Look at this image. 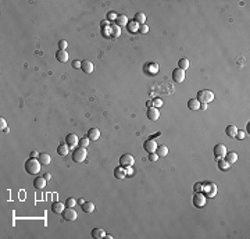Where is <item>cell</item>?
<instances>
[{"instance_id":"obj_18","label":"cell","mask_w":250,"mask_h":239,"mask_svg":"<svg viewBox=\"0 0 250 239\" xmlns=\"http://www.w3.org/2000/svg\"><path fill=\"white\" fill-rule=\"evenodd\" d=\"M34 186L36 189H43L46 186V178L44 177H36L34 179Z\"/></svg>"},{"instance_id":"obj_49","label":"cell","mask_w":250,"mask_h":239,"mask_svg":"<svg viewBox=\"0 0 250 239\" xmlns=\"http://www.w3.org/2000/svg\"><path fill=\"white\" fill-rule=\"evenodd\" d=\"M146 106H147L149 109H150V107H153V102H147V103H146Z\"/></svg>"},{"instance_id":"obj_17","label":"cell","mask_w":250,"mask_h":239,"mask_svg":"<svg viewBox=\"0 0 250 239\" xmlns=\"http://www.w3.org/2000/svg\"><path fill=\"white\" fill-rule=\"evenodd\" d=\"M92 238L103 239V238H106V231L103 228H93L92 229Z\"/></svg>"},{"instance_id":"obj_30","label":"cell","mask_w":250,"mask_h":239,"mask_svg":"<svg viewBox=\"0 0 250 239\" xmlns=\"http://www.w3.org/2000/svg\"><path fill=\"white\" fill-rule=\"evenodd\" d=\"M229 167H231V164H229L227 160H224V159H220V160H218V168H220L221 171L229 170Z\"/></svg>"},{"instance_id":"obj_51","label":"cell","mask_w":250,"mask_h":239,"mask_svg":"<svg viewBox=\"0 0 250 239\" xmlns=\"http://www.w3.org/2000/svg\"><path fill=\"white\" fill-rule=\"evenodd\" d=\"M247 134H250V122H247Z\"/></svg>"},{"instance_id":"obj_7","label":"cell","mask_w":250,"mask_h":239,"mask_svg":"<svg viewBox=\"0 0 250 239\" xmlns=\"http://www.w3.org/2000/svg\"><path fill=\"white\" fill-rule=\"evenodd\" d=\"M225 154H227V147H225V145L218 143V145H216V146H214V156H216L217 160L224 159V157H225Z\"/></svg>"},{"instance_id":"obj_45","label":"cell","mask_w":250,"mask_h":239,"mask_svg":"<svg viewBox=\"0 0 250 239\" xmlns=\"http://www.w3.org/2000/svg\"><path fill=\"white\" fill-rule=\"evenodd\" d=\"M125 171H127V175L128 177H131L133 174V170H132V167H127V168H125Z\"/></svg>"},{"instance_id":"obj_41","label":"cell","mask_w":250,"mask_h":239,"mask_svg":"<svg viewBox=\"0 0 250 239\" xmlns=\"http://www.w3.org/2000/svg\"><path fill=\"white\" fill-rule=\"evenodd\" d=\"M0 127H2V131H4L6 128H7V124H6V120L4 118H0Z\"/></svg>"},{"instance_id":"obj_29","label":"cell","mask_w":250,"mask_h":239,"mask_svg":"<svg viewBox=\"0 0 250 239\" xmlns=\"http://www.w3.org/2000/svg\"><path fill=\"white\" fill-rule=\"evenodd\" d=\"M133 21L138 22L139 25L145 24V22H146V15L143 14V13H136V14H135V18H133Z\"/></svg>"},{"instance_id":"obj_47","label":"cell","mask_w":250,"mask_h":239,"mask_svg":"<svg viewBox=\"0 0 250 239\" xmlns=\"http://www.w3.org/2000/svg\"><path fill=\"white\" fill-rule=\"evenodd\" d=\"M200 110H207V104H206V103H200Z\"/></svg>"},{"instance_id":"obj_39","label":"cell","mask_w":250,"mask_h":239,"mask_svg":"<svg viewBox=\"0 0 250 239\" xmlns=\"http://www.w3.org/2000/svg\"><path fill=\"white\" fill-rule=\"evenodd\" d=\"M67 46H68L67 40H60V42H59V49H60V50H65Z\"/></svg>"},{"instance_id":"obj_36","label":"cell","mask_w":250,"mask_h":239,"mask_svg":"<svg viewBox=\"0 0 250 239\" xmlns=\"http://www.w3.org/2000/svg\"><path fill=\"white\" fill-rule=\"evenodd\" d=\"M76 204V200L74 199V198H68L65 200V207H71V209H74V206Z\"/></svg>"},{"instance_id":"obj_27","label":"cell","mask_w":250,"mask_h":239,"mask_svg":"<svg viewBox=\"0 0 250 239\" xmlns=\"http://www.w3.org/2000/svg\"><path fill=\"white\" fill-rule=\"evenodd\" d=\"M115 25H118V27H125V25H128V18L127 15H118L117 20H115Z\"/></svg>"},{"instance_id":"obj_1","label":"cell","mask_w":250,"mask_h":239,"mask_svg":"<svg viewBox=\"0 0 250 239\" xmlns=\"http://www.w3.org/2000/svg\"><path fill=\"white\" fill-rule=\"evenodd\" d=\"M24 167H25V171H27L29 175H36V174H39L42 164H40L39 160L32 159V157H31V159H28L27 161H25Z\"/></svg>"},{"instance_id":"obj_50","label":"cell","mask_w":250,"mask_h":239,"mask_svg":"<svg viewBox=\"0 0 250 239\" xmlns=\"http://www.w3.org/2000/svg\"><path fill=\"white\" fill-rule=\"evenodd\" d=\"M78 203H79V204H81V206H82V204H83V203H85V200H82V199H79V200H78Z\"/></svg>"},{"instance_id":"obj_37","label":"cell","mask_w":250,"mask_h":239,"mask_svg":"<svg viewBox=\"0 0 250 239\" xmlns=\"http://www.w3.org/2000/svg\"><path fill=\"white\" fill-rule=\"evenodd\" d=\"M139 32L140 34H147V32H149V27H147L146 24L139 25Z\"/></svg>"},{"instance_id":"obj_40","label":"cell","mask_w":250,"mask_h":239,"mask_svg":"<svg viewBox=\"0 0 250 239\" xmlns=\"http://www.w3.org/2000/svg\"><path fill=\"white\" fill-rule=\"evenodd\" d=\"M149 160H150V161H157V160H159V156H157V153H149Z\"/></svg>"},{"instance_id":"obj_13","label":"cell","mask_w":250,"mask_h":239,"mask_svg":"<svg viewBox=\"0 0 250 239\" xmlns=\"http://www.w3.org/2000/svg\"><path fill=\"white\" fill-rule=\"evenodd\" d=\"M65 142H67V145L70 146V149H71V147H74V146H76V145H78L79 139H78V136H76L75 134H70V135H67Z\"/></svg>"},{"instance_id":"obj_15","label":"cell","mask_w":250,"mask_h":239,"mask_svg":"<svg viewBox=\"0 0 250 239\" xmlns=\"http://www.w3.org/2000/svg\"><path fill=\"white\" fill-rule=\"evenodd\" d=\"M88 138L91 139V142L97 141L99 138H100V131H99L97 128H91V130L88 131Z\"/></svg>"},{"instance_id":"obj_4","label":"cell","mask_w":250,"mask_h":239,"mask_svg":"<svg viewBox=\"0 0 250 239\" xmlns=\"http://www.w3.org/2000/svg\"><path fill=\"white\" fill-rule=\"evenodd\" d=\"M206 202H207V198L203 192H196L193 196V206L196 209H201L206 206Z\"/></svg>"},{"instance_id":"obj_31","label":"cell","mask_w":250,"mask_h":239,"mask_svg":"<svg viewBox=\"0 0 250 239\" xmlns=\"http://www.w3.org/2000/svg\"><path fill=\"white\" fill-rule=\"evenodd\" d=\"M178 68H181V70H188L189 68V60L188 59H181L178 61Z\"/></svg>"},{"instance_id":"obj_16","label":"cell","mask_w":250,"mask_h":239,"mask_svg":"<svg viewBox=\"0 0 250 239\" xmlns=\"http://www.w3.org/2000/svg\"><path fill=\"white\" fill-rule=\"evenodd\" d=\"M64 209H65V204H63L61 202H54L52 204V211L54 214H61L64 211Z\"/></svg>"},{"instance_id":"obj_12","label":"cell","mask_w":250,"mask_h":239,"mask_svg":"<svg viewBox=\"0 0 250 239\" xmlns=\"http://www.w3.org/2000/svg\"><path fill=\"white\" fill-rule=\"evenodd\" d=\"M160 117V111L157 107H150L147 109V118L152 120V121H157Z\"/></svg>"},{"instance_id":"obj_21","label":"cell","mask_w":250,"mask_h":239,"mask_svg":"<svg viewBox=\"0 0 250 239\" xmlns=\"http://www.w3.org/2000/svg\"><path fill=\"white\" fill-rule=\"evenodd\" d=\"M224 159L228 161L229 164H233V163H236V160H238V154H236L235 151H227V154H225Z\"/></svg>"},{"instance_id":"obj_44","label":"cell","mask_w":250,"mask_h":239,"mask_svg":"<svg viewBox=\"0 0 250 239\" xmlns=\"http://www.w3.org/2000/svg\"><path fill=\"white\" fill-rule=\"evenodd\" d=\"M153 104H154L156 107H160V106L163 104V102H161L160 99H154V100H153Z\"/></svg>"},{"instance_id":"obj_6","label":"cell","mask_w":250,"mask_h":239,"mask_svg":"<svg viewBox=\"0 0 250 239\" xmlns=\"http://www.w3.org/2000/svg\"><path fill=\"white\" fill-rule=\"evenodd\" d=\"M63 214V218L65 220V221H75L76 220V211L74 209H71V207H67V209H64V211L61 213Z\"/></svg>"},{"instance_id":"obj_14","label":"cell","mask_w":250,"mask_h":239,"mask_svg":"<svg viewBox=\"0 0 250 239\" xmlns=\"http://www.w3.org/2000/svg\"><path fill=\"white\" fill-rule=\"evenodd\" d=\"M114 177L117 179H124L125 177H127V171H125V168H124V167H121V166L115 167V168H114Z\"/></svg>"},{"instance_id":"obj_22","label":"cell","mask_w":250,"mask_h":239,"mask_svg":"<svg viewBox=\"0 0 250 239\" xmlns=\"http://www.w3.org/2000/svg\"><path fill=\"white\" fill-rule=\"evenodd\" d=\"M127 29L129 31L131 34H136V32H139V24L135 22V21H128Z\"/></svg>"},{"instance_id":"obj_34","label":"cell","mask_w":250,"mask_h":239,"mask_svg":"<svg viewBox=\"0 0 250 239\" xmlns=\"http://www.w3.org/2000/svg\"><path fill=\"white\" fill-rule=\"evenodd\" d=\"M145 71H149V72L150 74H154L156 72V71H157V66H156V64H147V66L145 67Z\"/></svg>"},{"instance_id":"obj_19","label":"cell","mask_w":250,"mask_h":239,"mask_svg":"<svg viewBox=\"0 0 250 239\" xmlns=\"http://www.w3.org/2000/svg\"><path fill=\"white\" fill-rule=\"evenodd\" d=\"M56 59L60 61V63H67L68 61V53L65 50H59L56 53Z\"/></svg>"},{"instance_id":"obj_43","label":"cell","mask_w":250,"mask_h":239,"mask_svg":"<svg viewBox=\"0 0 250 239\" xmlns=\"http://www.w3.org/2000/svg\"><path fill=\"white\" fill-rule=\"evenodd\" d=\"M81 63H82V61H78V60L72 61V67H74V68H81Z\"/></svg>"},{"instance_id":"obj_48","label":"cell","mask_w":250,"mask_h":239,"mask_svg":"<svg viewBox=\"0 0 250 239\" xmlns=\"http://www.w3.org/2000/svg\"><path fill=\"white\" fill-rule=\"evenodd\" d=\"M43 177H44V178H46V181H49L50 178H52V175H50V174H49V173H46V174H44V175H43Z\"/></svg>"},{"instance_id":"obj_10","label":"cell","mask_w":250,"mask_h":239,"mask_svg":"<svg viewBox=\"0 0 250 239\" xmlns=\"http://www.w3.org/2000/svg\"><path fill=\"white\" fill-rule=\"evenodd\" d=\"M143 149H145L147 153H156V149H157V143L154 139H149L143 143Z\"/></svg>"},{"instance_id":"obj_9","label":"cell","mask_w":250,"mask_h":239,"mask_svg":"<svg viewBox=\"0 0 250 239\" xmlns=\"http://www.w3.org/2000/svg\"><path fill=\"white\" fill-rule=\"evenodd\" d=\"M172 79L178 83L184 82L185 81V71L181 70V68H175L174 71H172Z\"/></svg>"},{"instance_id":"obj_28","label":"cell","mask_w":250,"mask_h":239,"mask_svg":"<svg viewBox=\"0 0 250 239\" xmlns=\"http://www.w3.org/2000/svg\"><path fill=\"white\" fill-rule=\"evenodd\" d=\"M82 210L85 213H93L95 211V204L92 202H85L82 204Z\"/></svg>"},{"instance_id":"obj_26","label":"cell","mask_w":250,"mask_h":239,"mask_svg":"<svg viewBox=\"0 0 250 239\" xmlns=\"http://www.w3.org/2000/svg\"><path fill=\"white\" fill-rule=\"evenodd\" d=\"M236 132H238V128H236L235 125H228V127L225 128V134L228 135L229 138H235L236 136Z\"/></svg>"},{"instance_id":"obj_3","label":"cell","mask_w":250,"mask_h":239,"mask_svg":"<svg viewBox=\"0 0 250 239\" xmlns=\"http://www.w3.org/2000/svg\"><path fill=\"white\" fill-rule=\"evenodd\" d=\"M197 100H199L200 103H206V104H208L210 102H213V100H214V93L211 92V90H207V89L199 90V93H197Z\"/></svg>"},{"instance_id":"obj_8","label":"cell","mask_w":250,"mask_h":239,"mask_svg":"<svg viewBox=\"0 0 250 239\" xmlns=\"http://www.w3.org/2000/svg\"><path fill=\"white\" fill-rule=\"evenodd\" d=\"M203 193L206 195V198H214L217 193V185L216 183H208L206 188H203Z\"/></svg>"},{"instance_id":"obj_5","label":"cell","mask_w":250,"mask_h":239,"mask_svg":"<svg viewBox=\"0 0 250 239\" xmlns=\"http://www.w3.org/2000/svg\"><path fill=\"white\" fill-rule=\"evenodd\" d=\"M133 163H135V159H133L132 154L129 153H125L122 156L120 157V166L124 167V168H127V167H132Z\"/></svg>"},{"instance_id":"obj_32","label":"cell","mask_w":250,"mask_h":239,"mask_svg":"<svg viewBox=\"0 0 250 239\" xmlns=\"http://www.w3.org/2000/svg\"><path fill=\"white\" fill-rule=\"evenodd\" d=\"M110 29H111V36L113 38H118L121 35V29L118 25H113V27H110Z\"/></svg>"},{"instance_id":"obj_11","label":"cell","mask_w":250,"mask_h":239,"mask_svg":"<svg viewBox=\"0 0 250 239\" xmlns=\"http://www.w3.org/2000/svg\"><path fill=\"white\" fill-rule=\"evenodd\" d=\"M93 63H92L91 60H83L81 63V70L83 71L85 74H92L93 72Z\"/></svg>"},{"instance_id":"obj_25","label":"cell","mask_w":250,"mask_h":239,"mask_svg":"<svg viewBox=\"0 0 250 239\" xmlns=\"http://www.w3.org/2000/svg\"><path fill=\"white\" fill-rule=\"evenodd\" d=\"M57 153L60 154V156H67V154L70 153V146L68 145H59V147H57Z\"/></svg>"},{"instance_id":"obj_46","label":"cell","mask_w":250,"mask_h":239,"mask_svg":"<svg viewBox=\"0 0 250 239\" xmlns=\"http://www.w3.org/2000/svg\"><path fill=\"white\" fill-rule=\"evenodd\" d=\"M31 157H32V159H36V157H39V153H38L36 150L31 151Z\"/></svg>"},{"instance_id":"obj_38","label":"cell","mask_w":250,"mask_h":239,"mask_svg":"<svg viewBox=\"0 0 250 239\" xmlns=\"http://www.w3.org/2000/svg\"><path fill=\"white\" fill-rule=\"evenodd\" d=\"M203 188H204V185L201 182L195 183V192H203Z\"/></svg>"},{"instance_id":"obj_2","label":"cell","mask_w":250,"mask_h":239,"mask_svg":"<svg viewBox=\"0 0 250 239\" xmlns=\"http://www.w3.org/2000/svg\"><path fill=\"white\" fill-rule=\"evenodd\" d=\"M86 156H88V151H86V147H81L78 146L75 150L72 151V160L74 163H78L81 164L86 160Z\"/></svg>"},{"instance_id":"obj_35","label":"cell","mask_w":250,"mask_h":239,"mask_svg":"<svg viewBox=\"0 0 250 239\" xmlns=\"http://www.w3.org/2000/svg\"><path fill=\"white\" fill-rule=\"evenodd\" d=\"M117 17H118V15L117 14H115V13L114 11H108L107 13V21L108 22H115V20H117Z\"/></svg>"},{"instance_id":"obj_20","label":"cell","mask_w":250,"mask_h":239,"mask_svg":"<svg viewBox=\"0 0 250 239\" xmlns=\"http://www.w3.org/2000/svg\"><path fill=\"white\" fill-rule=\"evenodd\" d=\"M39 161L42 166H49L50 161H52V157H50L49 153H40L39 154Z\"/></svg>"},{"instance_id":"obj_33","label":"cell","mask_w":250,"mask_h":239,"mask_svg":"<svg viewBox=\"0 0 250 239\" xmlns=\"http://www.w3.org/2000/svg\"><path fill=\"white\" fill-rule=\"evenodd\" d=\"M89 143H91V139H89L88 136H86V138H81V141L78 142V145H79L81 147H88Z\"/></svg>"},{"instance_id":"obj_42","label":"cell","mask_w":250,"mask_h":239,"mask_svg":"<svg viewBox=\"0 0 250 239\" xmlns=\"http://www.w3.org/2000/svg\"><path fill=\"white\" fill-rule=\"evenodd\" d=\"M235 138H238V139H243V138H245V132L238 130V132H236V136H235Z\"/></svg>"},{"instance_id":"obj_23","label":"cell","mask_w":250,"mask_h":239,"mask_svg":"<svg viewBox=\"0 0 250 239\" xmlns=\"http://www.w3.org/2000/svg\"><path fill=\"white\" fill-rule=\"evenodd\" d=\"M156 153L159 157H165L167 154H168V147H167L165 145H160V146H157Z\"/></svg>"},{"instance_id":"obj_24","label":"cell","mask_w":250,"mask_h":239,"mask_svg":"<svg viewBox=\"0 0 250 239\" xmlns=\"http://www.w3.org/2000/svg\"><path fill=\"white\" fill-rule=\"evenodd\" d=\"M188 109L189 110H200V102L197 99H190L188 102Z\"/></svg>"}]
</instances>
